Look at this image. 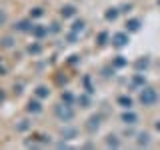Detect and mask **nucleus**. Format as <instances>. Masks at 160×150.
I'll return each instance as SVG.
<instances>
[{
    "label": "nucleus",
    "instance_id": "nucleus-1",
    "mask_svg": "<svg viewBox=\"0 0 160 150\" xmlns=\"http://www.w3.org/2000/svg\"><path fill=\"white\" fill-rule=\"evenodd\" d=\"M54 112H56V116L62 120V122H70V120L74 118V110H72V104H58L56 108H54Z\"/></svg>",
    "mask_w": 160,
    "mask_h": 150
},
{
    "label": "nucleus",
    "instance_id": "nucleus-2",
    "mask_svg": "<svg viewBox=\"0 0 160 150\" xmlns=\"http://www.w3.org/2000/svg\"><path fill=\"white\" fill-rule=\"evenodd\" d=\"M156 100H158V94H156V90L154 88H144L140 90V102L144 104V106H152V104H156Z\"/></svg>",
    "mask_w": 160,
    "mask_h": 150
},
{
    "label": "nucleus",
    "instance_id": "nucleus-3",
    "mask_svg": "<svg viewBox=\"0 0 160 150\" xmlns=\"http://www.w3.org/2000/svg\"><path fill=\"white\" fill-rule=\"evenodd\" d=\"M128 44V34L126 32H116L112 36V46H116V48H124Z\"/></svg>",
    "mask_w": 160,
    "mask_h": 150
},
{
    "label": "nucleus",
    "instance_id": "nucleus-4",
    "mask_svg": "<svg viewBox=\"0 0 160 150\" xmlns=\"http://www.w3.org/2000/svg\"><path fill=\"white\" fill-rule=\"evenodd\" d=\"M18 30V32H32V28H34V24H32V18L30 20H20V22L14 26Z\"/></svg>",
    "mask_w": 160,
    "mask_h": 150
},
{
    "label": "nucleus",
    "instance_id": "nucleus-5",
    "mask_svg": "<svg viewBox=\"0 0 160 150\" xmlns=\"http://www.w3.org/2000/svg\"><path fill=\"white\" fill-rule=\"evenodd\" d=\"M26 112L40 114V112H42V104H40L38 100H28V104H26Z\"/></svg>",
    "mask_w": 160,
    "mask_h": 150
},
{
    "label": "nucleus",
    "instance_id": "nucleus-6",
    "mask_svg": "<svg viewBox=\"0 0 160 150\" xmlns=\"http://www.w3.org/2000/svg\"><path fill=\"white\" fill-rule=\"evenodd\" d=\"M46 34H48V28H46V26L34 24V28H32V36H34V38H44Z\"/></svg>",
    "mask_w": 160,
    "mask_h": 150
},
{
    "label": "nucleus",
    "instance_id": "nucleus-7",
    "mask_svg": "<svg viewBox=\"0 0 160 150\" xmlns=\"http://www.w3.org/2000/svg\"><path fill=\"white\" fill-rule=\"evenodd\" d=\"M100 120H102V118H100V116H92V118L88 120L86 128L90 130V132H94V130H98V126H100Z\"/></svg>",
    "mask_w": 160,
    "mask_h": 150
},
{
    "label": "nucleus",
    "instance_id": "nucleus-8",
    "mask_svg": "<svg viewBox=\"0 0 160 150\" xmlns=\"http://www.w3.org/2000/svg\"><path fill=\"white\" fill-rule=\"evenodd\" d=\"M60 14H62L64 18H70V16H74V14H76V8H74L72 4H66V6H62Z\"/></svg>",
    "mask_w": 160,
    "mask_h": 150
},
{
    "label": "nucleus",
    "instance_id": "nucleus-9",
    "mask_svg": "<svg viewBox=\"0 0 160 150\" xmlns=\"http://www.w3.org/2000/svg\"><path fill=\"white\" fill-rule=\"evenodd\" d=\"M136 120H138V116L134 112H124L122 114V122L124 124H136Z\"/></svg>",
    "mask_w": 160,
    "mask_h": 150
},
{
    "label": "nucleus",
    "instance_id": "nucleus-10",
    "mask_svg": "<svg viewBox=\"0 0 160 150\" xmlns=\"http://www.w3.org/2000/svg\"><path fill=\"white\" fill-rule=\"evenodd\" d=\"M126 28L130 30V32H136V30H140V20L138 18H130L126 22Z\"/></svg>",
    "mask_w": 160,
    "mask_h": 150
},
{
    "label": "nucleus",
    "instance_id": "nucleus-11",
    "mask_svg": "<svg viewBox=\"0 0 160 150\" xmlns=\"http://www.w3.org/2000/svg\"><path fill=\"white\" fill-rule=\"evenodd\" d=\"M118 104H120L122 108L130 110V108H132V98H130V96H120V98H118Z\"/></svg>",
    "mask_w": 160,
    "mask_h": 150
},
{
    "label": "nucleus",
    "instance_id": "nucleus-12",
    "mask_svg": "<svg viewBox=\"0 0 160 150\" xmlns=\"http://www.w3.org/2000/svg\"><path fill=\"white\" fill-rule=\"evenodd\" d=\"M148 142H150V134L148 132L138 134V146H148Z\"/></svg>",
    "mask_w": 160,
    "mask_h": 150
},
{
    "label": "nucleus",
    "instance_id": "nucleus-13",
    "mask_svg": "<svg viewBox=\"0 0 160 150\" xmlns=\"http://www.w3.org/2000/svg\"><path fill=\"white\" fill-rule=\"evenodd\" d=\"M0 46H2V48H12V46H14V38H12V36L2 38V40H0Z\"/></svg>",
    "mask_w": 160,
    "mask_h": 150
},
{
    "label": "nucleus",
    "instance_id": "nucleus-14",
    "mask_svg": "<svg viewBox=\"0 0 160 150\" xmlns=\"http://www.w3.org/2000/svg\"><path fill=\"white\" fill-rule=\"evenodd\" d=\"M106 144L108 146H114V148H118L120 146V140L114 136V134H110V136H106Z\"/></svg>",
    "mask_w": 160,
    "mask_h": 150
},
{
    "label": "nucleus",
    "instance_id": "nucleus-15",
    "mask_svg": "<svg viewBox=\"0 0 160 150\" xmlns=\"http://www.w3.org/2000/svg\"><path fill=\"white\" fill-rule=\"evenodd\" d=\"M118 14H120V10L118 8H110L106 14H104V16H106V20H116L118 18Z\"/></svg>",
    "mask_w": 160,
    "mask_h": 150
},
{
    "label": "nucleus",
    "instance_id": "nucleus-16",
    "mask_svg": "<svg viewBox=\"0 0 160 150\" xmlns=\"http://www.w3.org/2000/svg\"><path fill=\"white\" fill-rule=\"evenodd\" d=\"M36 96L38 98H46V96H50V90L46 86H38L36 88Z\"/></svg>",
    "mask_w": 160,
    "mask_h": 150
},
{
    "label": "nucleus",
    "instance_id": "nucleus-17",
    "mask_svg": "<svg viewBox=\"0 0 160 150\" xmlns=\"http://www.w3.org/2000/svg\"><path fill=\"white\" fill-rule=\"evenodd\" d=\"M26 50H28V54H40L42 52V46H40V44H30Z\"/></svg>",
    "mask_w": 160,
    "mask_h": 150
},
{
    "label": "nucleus",
    "instance_id": "nucleus-18",
    "mask_svg": "<svg viewBox=\"0 0 160 150\" xmlns=\"http://www.w3.org/2000/svg\"><path fill=\"white\" fill-rule=\"evenodd\" d=\"M84 30V20H76V22H74V26H72V32H82Z\"/></svg>",
    "mask_w": 160,
    "mask_h": 150
},
{
    "label": "nucleus",
    "instance_id": "nucleus-19",
    "mask_svg": "<svg viewBox=\"0 0 160 150\" xmlns=\"http://www.w3.org/2000/svg\"><path fill=\"white\" fill-rule=\"evenodd\" d=\"M62 102H66V104H72V102H74V96H72V92H62Z\"/></svg>",
    "mask_w": 160,
    "mask_h": 150
},
{
    "label": "nucleus",
    "instance_id": "nucleus-20",
    "mask_svg": "<svg viewBox=\"0 0 160 150\" xmlns=\"http://www.w3.org/2000/svg\"><path fill=\"white\" fill-rule=\"evenodd\" d=\"M126 60H124V56H116V60H114V66L116 68H122V66H126Z\"/></svg>",
    "mask_w": 160,
    "mask_h": 150
},
{
    "label": "nucleus",
    "instance_id": "nucleus-21",
    "mask_svg": "<svg viewBox=\"0 0 160 150\" xmlns=\"http://www.w3.org/2000/svg\"><path fill=\"white\" fill-rule=\"evenodd\" d=\"M42 8H32V10H30V18H40V16H42Z\"/></svg>",
    "mask_w": 160,
    "mask_h": 150
},
{
    "label": "nucleus",
    "instance_id": "nucleus-22",
    "mask_svg": "<svg viewBox=\"0 0 160 150\" xmlns=\"http://www.w3.org/2000/svg\"><path fill=\"white\" fill-rule=\"evenodd\" d=\"M148 64H150V62H148V58H144V60H138L134 66H136V70H142V68H146Z\"/></svg>",
    "mask_w": 160,
    "mask_h": 150
},
{
    "label": "nucleus",
    "instance_id": "nucleus-23",
    "mask_svg": "<svg viewBox=\"0 0 160 150\" xmlns=\"http://www.w3.org/2000/svg\"><path fill=\"white\" fill-rule=\"evenodd\" d=\"M74 134H76V130H72V128H66V130H62V136H64V138H72Z\"/></svg>",
    "mask_w": 160,
    "mask_h": 150
},
{
    "label": "nucleus",
    "instance_id": "nucleus-24",
    "mask_svg": "<svg viewBox=\"0 0 160 150\" xmlns=\"http://www.w3.org/2000/svg\"><path fill=\"white\" fill-rule=\"evenodd\" d=\"M78 102L82 104V108H88V104H90V100H88V96H80L78 98Z\"/></svg>",
    "mask_w": 160,
    "mask_h": 150
},
{
    "label": "nucleus",
    "instance_id": "nucleus-25",
    "mask_svg": "<svg viewBox=\"0 0 160 150\" xmlns=\"http://www.w3.org/2000/svg\"><path fill=\"white\" fill-rule=\"evenodd\" d=\"M28 128H30L28 120H22V124H18V130H20V132H24V130H28Z\"/></svg>",
    "mask_w": 160,
    "mask_h": 150
},
{
    "label": "nucleus",
    "instance_id": "nucleus-26",
    "mask_svg": "<svg viewBox=\"0 0 160 150\" xmlns=\"http://www.w3.org/2000/svg\"><path fill=\"white\" fill-rule=\"evenodd\" d=\"M6 12H4V10L2 8H0V26H4V24H6Z\"/></svg>",
    "mask_w": 160,
    "mask_h": 150
},
{
    "label": "nucleus",
    "instance_id": "nucleus-27",
    "mask_svg": "<svg viewBox=\"0 0 160 150\" xmlns=\"http://www.w3.org/2000/svg\"><path fill=\"white\" fill-rule=\"evenodd\" d=\"M132 80H134V84H140V86H144V78L140 76V74H136V76H134Z\"/></svg>",
    "mask_w": 160,
    "mask_h": 150
},
{
    "label": "nucleus",
    "instance_id": "nucleus-28",
    "mask_svg": "<svg viewBox=\"0 0 160 150\" xmlns=\"http://www.w3.org/2000/svg\"><path fill=\"white\" fill-rule=\"evenodd\" d=\"M106 38H108V34H106V32H102V34L98 36V44H104V42H106Z\"/></svg>",
    "mask_w": 160,
    "mask_h": 150
},
{
    "label": "nucleus",
    "instance_id": "nucleus-29",
    "mask_svg": "<svg viewBox=\"0 0 160 150\" xmlns=\"http://www.w3.org/2000/svg\"><path fill=\"white\" fill-rule=\"evenodd\" d=\"M6 70H4V66H2V62H0V74H4Z\"/></svg>",
    "mask_w": 160,
    "mask_h": 150
},
{
    "label": "nucleus",
    "instance_id": "nucleus-30",
    "mask_svg": "<svg viewBox=\"0 0 160 150\" xmlns=\"http://www.w3.org/2000/svg\"><path fill=\"white\" fill-rule=\"evenodd\" d=\"M156 130H158V132H160V120H158V122H156Z\"/></svg>",
    "mask_w": 160,
    "mask_h": 150
}]
</instances>
